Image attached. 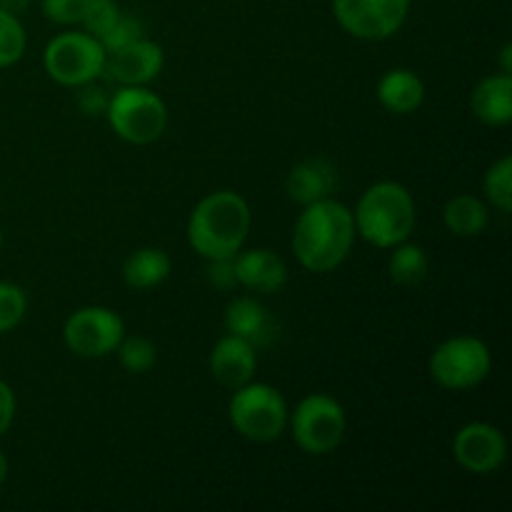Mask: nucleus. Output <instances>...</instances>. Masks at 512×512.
I'll list each match as a JSON object with an SVG mask.
<instances>
[{
    "mask_svg": "<svg viewBox=\"0 0 512 512\" xmlns=\"http://www.w3.org/2000/svg\"><path fill=\"white\" fill-rule=\"evenodd\" d=\"M335 188H338V170L325 158L303 160L285 178V193L298 205H310L318 203V200L333 198Z\"/></svg>",
    "mask_w": 512,
    "mask_h": 512,
    "instance_id": "15",
    "label": "nucleus"
},
{
    "mask_svg": "<svg viewBox=\"0 0 512 512\" xmlns=\"http://www.w3.org/2000/svg\"><path fill=\"white\" fill-rule=\"evenodd\" d=\"M5 478H8V458L0 453V485L5 483Z\"/></svg>",
    "mask_w": 512,
    "mask_h": 512,
    "instance_id": "34",
    "label": "nucleus"
},
{
    "mask_svg": "<svg viewBox=\"0 0 512 512\" xmlns=\"http://www.w3.org/2000/svg\"><path fill=\"white\" fill-rule=\"evenodd\" d=\"M225 330L230 335L248 340L253 348L270 345L275 338V320L270 318L263 303H258L250 295H240L225 308Z\"/></svg>",
    "mask_w": 512,
    "mask_h": 512,
    "instance_id": "17",
    "label": "nucleus"
},
{
    "mask_svg": "<svg viewBox=\"0 0 512 512\" xmlns=\"http://www.w3.org/2000/svg\"><path fill=\"white\" fill-rule=\"evenodd\" d=\"M288 428L293 433L295 445L305 455L318 458V455L333 453L343 443L348 418H345L343 405L333 395L310 393L288 415Z\"/></svg>",
    "mask_w": 512,
    "mask_h": 512,
    "instance_id": "7",
    "label": "nucleus"
},
{
    "mask_svg": "<svg viewBox=\"0 0 512 512\" xmlns=\"http://www.w3.org/2000/svg\"><path fill=\"white\" fill-rule=\"evenodd\" d=\"M453 458L468 473L490 475L508 460V440L500 428L475 420L455 433Z\"/></svg>",
    "mask_w": 512,
    "mask_h": 512,
    "instance_id": "11",
    "label": "nucleus"
},
{
    "mask_svg": "<svg viewBox=\"0 0 512 512\" xmlns=\"http://www.w3.org/2000/svg\"><path fill=\"white\" fill-rule=\"evenodd\" d=\"M500 73H512V45L505 43L500 50Z\"/></svg>",
    "mask_w": 512,
    "mask_h": 512,
    "instance_id": "33",
    "label": "nucleus"
},
{
    "mask_svg": "<svg viewBox=\"0 0 512 512\" xmlns=\"http://www.w3.org/2000/svg\"><path fill=\"white\" fill-rule=\"evenodd\" d=\"M258 368V355L248 340L238 335H223L210 353V373L225 388L235 390L250 383Z\"/></svg>",
    "mask_w": 512,
    "mask_h": 512,
    "instance_id": "14",
    "label": "nucleus"
},
{
    "mask_svg": "<svg viewBox=\"0 0 512 512\" xmlns=\"http://www.w3.org/2000/svg\"><path fill=\"white\" fill-rule=\"evenodd\" d=\"M390 250L393 253H390L388 260V273L393 283L403 285V288H413V285H420L428 278L430 258L425 248L410 243V240H403V243H398Z\"/></svg>",
    "mask_w": 512,
    "mask_h": 512,
    "instance_id": "21",
    "label": "nucleus"
},
{
    "mask_svg": "<svg viewBox=\"0 0 512 512\" xmlns=\"http://www.w3.org/2000/svg\"><path fill=\"white\" fill-rule=\"evenodd\" d=\"M483 193L488 205L498 213L508 215L512 210V155H503L488 168L483 178Z\"/></svg>",
    "mask_w": 512,
    "mask_h": 512,
    "instance_id": "22",
    "label": "nucleus"
},
{
    "mask_svg": "<svg viewBox=\"0 0 512 512\" xmlns=\"http://www.w3.org/2000/svg\"><path fill=\"white\" fill-rule=\"evenodd\" d=\"M430 378L445 390L463 393L485 383L493 370V353L475 335H455L443 340L430 355Z\"/></svg>",
    "mask_w": 512,
    "mask_h": 512,
    "instance_id": "8",
    "label": "nucleus"
},
{
    "mask_svg": "<svg viewBox=\"0 0 512 512\" xmlns=\"http://www.w3.org/2000/svg\"><path fill=\"white\" fill-rule=\"evenodd\" d=\"M443 223L458 238H478L490 225V205L478 195L460 193L445 203Z\"/></svg>",
    "mask_w": 512,
    "mask_h": 512,
    "instance_id": "19",
    "label": "nucleus"
},
{
    "mask_svg": "<svg viewBox=\"0 0 512 512\" xmlns=\"http://www.w3.org/2000/svg\"><path fill=\"white\" fill-rule=\"evenodd\" d=\"M353 210L335 198L303 205L293 228L295 260L310 273H333L353 253Z\"/></svg>",
    "mask_w": 512,
    "mask_h": 512,
    "instance_id": "1",
    "label": "nucleus"
},
{
    "mask_svg": "<svg viewBox=\"0 0 512 512\" xmlns=\"http://www.w3.org/2000/svg\"><path fill=\"white\" fill-rule=\"evenodd\" d=\"M233 263L235 275H238V288L250 290V293L273 295L288 283V265L278 253L268 248L240 250Z\"/></svg>",
    "mask_w": 512,
    "mask_h": 512,
    "instance_id": "13",
    "label": "nucleus"
},
{
    "mask_svg": "<svg viewBox=\"0 0 512 512\" xmlns=\"http://www.w3.org/2000/svg\"><path fill=\"white\" fill-rule=\"evenodd\" d=\"M140 38H145V25L140 23V18L120 13V18L115 20L113 28L100 38V45L105 48V53H113V50L125 48V45L135 43V40Z\"/></svg>",
    "mask_w": 512,
    "mask_h": 512,
    "instance_id": "27",
    "label": "nucleus"
},
{
    "mask_svg": "<svg viewBox=\"0 0 512 512\" xmlns=\"http://www.w3.org/2000/svg\"><path fill=\"white\" fill-rule=\"evenodd\" d=\"M208 280L218 290H235L238 288V275H235L233 258L208 260Z\"/></svg>",
    "mask_w": 512,
    "mask_h": 512,
    "instance_id": "30",
    "label": "nucleus"
},
{
    "mask_svg": "<svg viewBox=\"0 0 512 512\" xmlns=\"http://www.w3.org/2000/svg\"><path fill=\"white\" fill-rule=\"evenodd\" d=\"M173 270L170 255L160 248H140L123 263V280L133 290H150L165 283Z\"/></svg>",
    "mask_w": 512,
    "mask_h": 512,
    "instance_id": "20",
    "label": "nucleus"
},
{
    "mask_svg": "<svg viewBox=\"0 0 512 512\" xmlns=\"http://www.w3.org/2000/svg\"><path fill=\"white\" fill-rule=\"evenodd\" d=\"M108 125L130 145H150L163 138L168 128V108L148 85H120L105 110Z\"/></svg>",
    "mask_w": 512,
    "mask_h": 512,
    "instance_id": "5",
    "label": "nucleus"
},
{
    "mask_svg": "<svg viewBox=\"0 0 512 512\" xmlns=\"http://www.w3.org/2000/svg\"><path fill=\"white\" fill-rule=\"evenodd\" d=\"M253 213L235 190H218L200 200L188 218V243L203 260L235 258L245 248Z\"/></svg>",
    "mask_w": 512,
    "mask_h": 512,
    "instance_id": "2",
    "label": "nucleus"
},
{
    "mask_svg": "<svg viewBox=\"0 0 512 512\" xmlns=\"http://www.w3.org/2000/svg\"><path fill=\"white\" fill-rule=\"evenodd\" d=\"M470 110L488 128L512 123V75L495 73L480 80L470 95Z\"/></svg>",
    "mask_w": 512,
    "mask_h": 512,
    "instance_id": "16",
    "label": "nucleus"
},
{
    "mask_svg": "<svg viewBox=\"0 0 512 512\" xmlns=\"http://www.w3.org/2000/svg\"><path fill=\"white\" fill-rule=\"evenodd\" d=\"M0 8L13 15H20L30 8V0H0Z\"/></svg>",
    "mask_w": 512,
    "mask_h": 512,
    "instance_id": "32",
    "label": "nucleus"
},
{
    "mask_svg": "<svg viewBox=\"0 0 512 512\" xmlns=\"http://www.w3.org/2000/svg\"><path fill=\"white\" fill-rule=\"evenodd\" d=\"M90 0H40V8L48 20L58 25H80Z\"/></svg>",
    "mask_w": 512,
    "mask_h": 512,
    "instance_id": "28",
    "label": "nucleus"
},
{
    "mask_svg": "<svg viewBox=\"0 0 512 512\" xmlns=\"http://www.w3.org/2000/svg\"><path fill=\"white\" fill-rule=\"evenodd\" d=\"M408 13L410 0H333V15L340 28L370 43L398 33Z\"/></svg>",
    "mask_w": 512,
    "mask_h": 512,
    "instance_id": "10",
    "label": "nucleus"
},
{
    "mask_svg": "<svg viewBox=\"0 0 512 512\" xmlns=\"http://www.w3.org/2000/svg\"><path fill=\"white\" fill-rule=\"evenodd\" d=\"M288 403L283 393L268 383L240 385L233 390L228 418L235 433L250 443H273L288 430Z\"/></svg>",
    "mask_w": 512,
    "mask_h": 512,
    "instance_id": "4",
    "label": "nucleus"
},
{
    "mask_svg": "<svg viewBox=\"0 0 512 512\" xmlns=\"http://www.w3.org/2000/svg\"><path fill=\"white\" fill-rule=\"evenodd\" d=\"M115 353H118L123 370H128L130 375L148 373L155 360H158V350H155L153 340L143 338V335H125L118 348H115Z\"/></svg>",
    "mask_w": 512,
    "mask_h": 512,
    "instance_id": "23",
    "label": "nucleus"
},
{
    "mask_svg": "<svg viewBox=\"0 0 512 512\" xmlns=\"http://www.w3.org/2000/svg\"><path fill=\"white\" fill-rule=\"evenodd\" d=\"M105 48L85 30H68L48 40L43 50V68L50 80L63 88H80L103 78Z\"/></svg>",
    "mask_w": 512,
    "mask_h": 512,
    "instance_id": "6",
    "label": "nucleus"
},
{
    "mask_svg": "<svg viewBox=\"0 0 512 512\" xmlns=\"http://www.w3.org/2000/svg\"><path fill=\"white\" fill-rule=\"evenodd\" d=\"M125 338V323L115 310L103 305H85L75 310L63 325V343L73 355L100 360L115 353Z\"/></svg>",
    "mask_w": 512,
    "mask_h": 512,
    "instance_id": "9",
    "label": "nucleus"
},
{
    "mask_svg": "<svg viewBox=\"0 0 512 512\" xmlns=\"http://www.w3.org/2000/svg\"><path fill=\"white\" fill-rule=\"evenodd\" d=\"M15 408H18V403H15L13 388H10L5 380H0V438H3L10 430V425H13Z\"/></svg>",
    "mask_w": 512,
    "mask_h": 512,
    "instance_id": "31",
    "label": "nucleus"
},
{
    "mask_svg": "<svg viewBox=\"0 0 512 512\" xmlns=\"http://www.w3.org/2000/svg\"><path fill=\"white\" fill-rule=\"evenodd\" d=\"M165 53L158 43L140 38L125 48L113 50L105 58L103 78L120 85H148L163 73Z\"/></svg>",
    "mask_w": 512,
    "mask_h": 512,
    "instance_id": "12",
    "label": "nucleus"
},
{
    "mask_svg": "<svg viewBox=\"0 0 512 512\" xmlns=\"http://www.w3.org/2000/svg\"><path fill=\"white\" fill-rule=\"evenodd\" d=\"M378 103L393 115H410L423 105L425 83L418 73L408 68H393L378 80Z\"/></svg>",
    "mask_w": 512,
    "mask_h": 512,
    "instance_id": "18",
    "label": "nucleus"
},
{
    "mask_svg": "<svg viewBox=\"0 0 512 512\" xmlns=\"http://www.w3.org/2000/svg\"><path fill=\"white\" fill-rule=\"evenodd\" d=\"M120 18V8L115 0H90L88 8H85L83 20H80V30L90 33L93 38H103L110 28H113L115 20Z\"/></svg>",
    "mask_w": 512,
    "mask_h": 512,
    "instance_id": "26",
    "label": "nucleus"
},
{
    "mask_svg": "<svg viewBox=\"0 0 512 512\" xmlns=\"http://www.w3.org/2000/svg\"><path fill=\"white\" fill-rule=\"evenodd\" d=\"M355 233L365 243L390 250L413 235L418 223L413 193L395 180H380L360 195L353 210Z\"/></svg>",
    "mask_w": 512,
    "mask_h": 512,
    "instance_id": "3",
    "label": "nucleus"
},
{
    "mask_svg": "<svg viewBox=\"0 0 512 512\" xmlns=\"http://www.w3.org/2000/svg\"><path fill=\"white\" fill-rule=\"evenodd\" d=\"M25 313H28V295L20 285L0 280V335L10 333L23 323Z\"/></svg>",
    "mask_w": 512,
    "mask_h": 512,
    "instance_id": "25",
    "label": "nucleus"
},
{
    "mask_svg": "<svg viewBox=\"0 0 512 512\" xmlns=\"http://www.w3.org/2000/svg\"><path fill=\"white\" fill-rule=\"evenodd\" d=\"M0 248H3V233H0Z\"/></svg>",
    "mask_w": 512,
    "mask_h": 512,
    "instance_id": "35",
    "label": "nucleus"
},
{
    "mask_svg": "<svg viewBox=\"0 0 512 512\" xmlns=\"http://www.w3.org/2000/svg\"><path fill=\"white\" fill-rule=\"evenodd\" d=\"M78 90V108L80 113L90 115V118H98V115H105V110H108V90L103 88V85H98V80H93V83H85L80 85Z\"/></svg>",
    "mask_w": 512,
    "mask_h": 512,
    "instance_id": "29",
    "label": "nucleus"
},
{
    "mask_svg": "<svg viewBox=\"0 0 512 512\" xmlns=\"http://www.w3.org/2000/svg\"><path fill=\"white\" fill-rule=\"evenodd\" d=\"M25 28L18 15L0 8V68H10L25 55Z\"/></svg>",
    "mask_w": 512,
    "mask_h": 512,
    "instance_id": "24",
    "label": "nucleus"
}]
</instances>
